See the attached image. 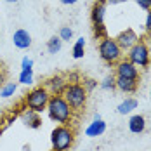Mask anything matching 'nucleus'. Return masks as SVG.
<instances>
[{
	"instance_id": "obj_1",
	"label": "nucleus",
	"mask_w": 151,
	"mask_h": 151,
	"mask_svg": "<svg viewBox=\"0 0 151 151\" xmlns=\"http://www.w3.org/2000/svg\"><path fill=\"white\" fill-rule=\"evenodd\" d=\"M47 113L49 118L59 125H70L73 120V109L66 103V99L63 96H50L49 104H47Z\"/></svg>"
},
{
	"instance_id": "obj_2",
	"label": "nucleus",
	"mask_w": 151,
	"mask_h": 151,
	"mask_svg": "<svg viewBox=\"0 0 151 151\" xmlns=\"http://www.w3.org/2000/svg\"><path fill=\"white\" fill-rule=\"evenodd\" d=\"M50 144L54 151H68L75 144V130L70 125H58L50 134Z\"/></svg>"
},
{
	"instance_id": "obj_3",
	"label": "nucleus",
	"mask_w": 151,
	"mask_h": 151,
	"mask_svg": "<svg viewBox=\"0 0 151 151\" xmlns=\"http://www.w3.org/2000/svg\"><path fill=\"white\" fill-rule=\"evenodd\" d=\"M63 97L66 99V103L73 111H82L87 106V97L89 92L83 89L82 83H68V87L63 92Z\"/></svg>"
},
{
	"instance_id": "obj_4",
	"label": "nucleus",
	"mask_w": 151,
	"mask_h": 151,
	"mask_svg": "<svg viewBox=\"0 0 151 151\" xmlns=\"http://www.w3.org/2000/svg\"><path fill=\"white\" fill-rule=\"evenodd\" d=\"M97 50H99V56L101 59L104 61L106 64H116L120 59H123V50H122L116 40L111 38V37H106L103 40H99V45H97Z\"/></svg>"
},
{
	"instance_id": "obj_5",
	"label": "nucleus",
	"mask_w": 151,
	"mask_h": 151,
	"mask_svg": "<svg viewBox=\"0 0 151 151\" xmlns=\"http://www.w3.org/2000/svg\"><path fill=\"white\" fill-rule=\"evenodd\" d=\"M49 99H50V94L47 92V89L44 85L40 87H35L31 89L26 96H24V106L31 109V111H37V113H42L44 109H47V104H49Z\"/></svg>"
},
{
	"instance_id": "obj_6",
	"label": "nucleus",
	"mask_w": 151,
	"mask_h": 151,
	"mask_svg": "<svg viewBox=\"0 0 151 151\" xmlns=\"http://www.w3.org/2000/svg\"><path fill=\"white\" fill-rule=\"evenodd\" d=\"M127 59L130 61L134 66H137V68H148L151 63V54H150V47L146 45V42L139 40L130 50H127Z\"/></svg>"
},
{
	"instance_id": "obj_7",
	"label": "nucleus",
	"mask_w": 151,
	"mask_h": 151,
	"mask_svg": "<svg viewBox=\"0 0 151 151\" xmlns=\"http://www.w3.org/2000/svg\"><path fill=\"white\" fill-rule=\"evenodd\" d=\"M44 87L50 96H63L64 89L68 87V80L63 75H52L44 82Z\"/></svg>"
},
{
	"instance_id": "obj_8",
	"label": "nucleus",
	"mask_w": 151,
	"mask_h": 151,
	"mask_svg": "<svg viewBox=\"0 0 151 151\" xmlns=\"http://www.w3.org/2000/svg\"><path fill=\"white\" fill-rule=\"evenodd\" d=\"M115 73L120 78H130V80H139V68L134 66L130 61L127 59H120L116 63V68H115Z\"/></svg>"
},
{
	"instance_id": "obj_9",
	"label": "nucleus",
	"mask_w": 151,
	"mask_h": 151,
	"mask_svg": "<svg viewBox=\"0 0 151 151\" xmlns=\"http://www.w3.org/2000/svg\"><path fill=\"white\" fill-rule=\"evenodd\" d=\"M115 40H116L118 47H120L122 50L125 52V50H130V49L136 45L141 38L137 37V33L132 30V28H127V30L120 31V33L116 35V38H115Z\"/></svg>"
},
{
	"instance_id": "obj_10",
	"label": "nucleus",
	"mask_w": 151,
	"mask_h": 151,
	"mask_svg": "<svg viewBox=\"0 0 151 151\" xmlns=\"http://www.w3.org/2000/svg\"><path fill=\"white\" fill-rule=\"evenodd\" d=\"M21 122H23L28 129H33V130H37V129H40V127H42L40 113L31 111V109H28V108H24V109L21 111Z\"/></svg>"
},
{
	"instance_id": "obj_11",
	"label": "nucleus",
	"mask_w": 151,
	"mask_h": 151,
	"mask_svg": "<svg viewBox=\"0 0 151 151\" xmlns=\"http://www.w3.org/2000/svg\"><path fill=\"white\" fill-rule=\"evenodd\" d=\"M12 42H14V47L17 49H21V50H26V49H30L31 47V35L28 33L26 30H16L14 35H12Z\"/></svg>"
},
{
	"instance_id": "obj_12",
	"label": "nucleus",
	"mask_w": 151,
	"mask_h": 151,
	"mask_svg": "<svg viewBox=\"0 0 151 151\" xmlns=\"http://www.w3.org/2000/svg\"><path fill=\"white\" fill-rule=\"evenodd\" d=\"M104 16H106V5L104 4H99V2H94L92 7H91L92 26H96V24H104Z\"/></svg>"
},
{
	"instance_id": "obj_13",
	"label": "nucleus",
	"mask_w": 151,
	"mask_h": 151,
	"mask_svg": "<svg viewBox=\"0 0 151 151\" xmlns=\"http://www.w3.org/2000/svg\"><path fill=\"white\" fill-rule=\"evenodd\" d=\"M116 78V89L122 91L123 94H134L139 87V80H130V78H120V76H115Z\"/></svg>"
},
{
	"instance_id": "obj_14",
	"label": "nucleus",
	"mask_w": 151,
	"mask_h": 151,
	"mask_svg": "<svg viewBox=\"0 0 151 151\" xmlns=\"http://www.w3.org/2000/svg\"><path fill=\"white\" fill-rule=\"evenodd\" d=\"M106 132V122L104 120H92V123L87 125L85 136L87 137H99Z\"/></svg>"
},
{
	"instance_id": "obj_15",
	"label": "nucleus",
	"mask_w": 151,
	"mask_h": 151,
	"mask_svg": "<svg viewBox=\"0 0 151 151\" xmlns=\"http://www.w3.org/2000/svg\"><path fill=\"white\" fill-rule=\"evenodd\" d=\"M146 129V120L142 115H132L129 118V130L132 134H142Z\"/></svg>"
},
{
	"instance_id": "obj_16",
	"label": "nucleus",
	"mask_w": 151,
	"mask_h": 151,
	"mask_svg": "<svg viewBox=\"0 0 151 151\" xmlns=\"http://www.w3.org/2000/svg\"><path fill=\"white\" fill-rule=\"evenodd\" d=\"M136 108H137V99H134V97H125L120 104H118L116 111H118L120 115H129V113H132Z\"/></svg>"
},
{
	"instance_id": "obj_17",
	"label": "nucleus",
	"mask_w": 151,
	"mask_h": 151,
	"mask_svg": "<svg viewBox=\"0 0 151 151\" xmlns=\"http://www.w3.org/2000/svg\"><path fill=\"white\" fill-rule=\"evenodd\" d=\"M61 47H63V40H61L58 35L50 37V38L47 40V52H49V54H58L61 50Z\"/></svg>"
},
{
	"instance_id": "obj_18",
	"label": "nucleus",
	"mask_w": 151,
	"mask_h": 151,
	"mask_svg": "<svg viewBox=\"0 0 151 151\" xmlns=\"http://www.w3.org/2000/svg\"><path fill=\"white\" fill-rule=\"evenodd\" d=\"M17 91V83L16 82H5L2 87H0V97L7 99V97H12Z\"/></svg>"
},
{
	"instance_id": "obj_19",
	"label": "nucleus",
	"mask_w": 151,
	"mask_h": 151,
	"mask_svg": "<svg viewBox=\"0 0 151 151\" xmlns=\"http://www.w3.org/2000/svg\"><path fill=\"white\" fill-rule=\"evenodd\" d=\"M71 54H73L75 59H82V58H83V54H85V38H83V37H80L75 44H73Z\"/></svg>"
},
{
	"instance_id": "obj_20",
	"label": "nucleus",
	"mask_w": 151,
	"mask_h": 151,
	"mask_svg": "<svg viewBox=\"0 0 151 151\" xmlns=\"http://www.w3.org/2000/svg\"><path fill=\"white\" fill-rule=\"evenodd\" d=\"M17 82H19V83H23V85H31V83H33V68L21 70Z\"/></svg>"
},
{
	"instance_id": "obj_21",
	"label": "nucleus",
	"mask_w": 151,
	"mask_h": 151,
	"mask_svg": "<svg viewBox=\"0 0 151 151\" xmlns=\"http://www.w3.org/2000/svg\"><path fill=\"white\" fill-rule=\"evenodd\" d=\"M101 89L108 92H113L116 89V78L115 76H106L104 80L101 82Z\"/></svg>"
},
{
	"instance_id": "obj_22",
	"label": "nucleus",
	"mask_w": 151,
	"mask_h": 151,
	"mask_svg": "<svg viewBox=\"0 0 151 151\" xmlns=\"http://www.w3.org/2000/svg\"><path fill=\"white\" fill-rule=\"evenodd\" d=\"M92 33H94V38L96 40H103L108 37V30H106L104 24H96V26H92Z\"/></svg>"
},
{
	"instance_id": "obj_23",
	"label": "nucleus",
	"mask_w": 151,
	"mask_h": 151,
	"mask_svg": "<svg viewBox=\"0 0 151 151\" xmlns=\"http://www.w3.org/2000/svg\"><path fill=\"white\" fill-rule=\"evenodd\" d=\"M59 37L63 42H70L71 38H73V30L70 28V26H61V30H59Z\"/></svg>"
},
{
	"instance_id": "obj_24",
	"label": "nucleus",
	"mask_w": 151,
	"mask_h": 151,
	"mask_svg": "<svg viewBox=\"0 0 151 151\" xmlns=\"http://www.w3.org/2000/svg\"><path fill=\"white\" fill-rule=\"evenodd\" d=\"M80 83L83 85V89H85L87 92H92L96 87H97V82H96L94 78H82V80H80Z\"/></svg>"
},
{
	"instance_id": "obj_25",
	"label": "nucleus",
	"mask_w": 151,
	"mask_h": 151,
	"mask_svg": "<svg viewBox=\"0 0 151 151\" xmlns=\"http://www.w3.org/2000/svg\"><path fill=\"white\" fill-rule=\"evenodd\" d=\"M26 68H33V61H31L28 56H24V58L21 59V70H26Z\"/></svg>"
},
{
	"instance_id": "obj_26",
	"label": "nucleus",
	"mask_w": 151,
	"mask_h": 151,
	"mask_svg": "<svg viewBox=\"0 0 151 151\" xmlns=\"http://www.w3.org/2000/svg\"><path fill=\"white\" fill-rule=\"evenodd\" d=\"M66 80H68V83H80V75L78 73H70V75L66 76Z\"/></svg>"
},
{
	"instance_id": "obj_27",
	"label": "nucleus",
	"mask_w": 151,
	"mask_h": 151,
	"mask_svg": "<svg viewBox=\"0 0 151 151\" xmlns=\"http://www.w3.org/2000/svg\"><path fill=\"white\" fill-rule=\"evenodd\" d=\"M144 30L148 35H151V9L148 11V14H146V23H144Z\"/></svg>"
},
{
	"instance_id": "obj_28",
	"label": "nucleus",
	"mask_w": 151,
	"mask_h": 151,
	"mask_svg": "<svg viewBox=\"0 0 151 151\" xmlns=\"http://www.w3.org/2000/svg\"><path fill=\"white\" fill-rule=\"evenodd\" d=\"M137 5L141 7V9H144V11H150L151 9V0H136Z\"/></svg>"
},
{
	"instance_id": "obj_29",
	"label": "nucleus",
	"mask_w": 151,
	"mask_h": 151,
	"mask_svg": "<svg viewBox=\"0 0 151 151\" xmlns=\"http://www.w3.org/2000/svg\"><path fill=\"white\" fill-rule=\"evenodd\" d=\"M99 4H109V5H116V4H123V2H127V0H97Z\"/></svg>"
},
{
	"instance_id": "obj_30",
	"label": "nucleus",
	"mask_w": 151,
	"mask_h": 151,
	"mask_svg": "<svg viewBox=\"0 0 151 151\" xmlns=\"http://www.w3.org/2000/svg\"><path fill=\"white\" fill-rule=\"evenodd\" d=\"M5 76H7V73H5V70H4V68L0 66V87H2L4 83H5Z\"/></svg>"
},
{
	"instance_id": "obj_31",
	"label": "nucleus",
	"mask_w": 151,
	"mask_h": 151,
	"mask_svg": "<svg viewBox=\"0 0 151 151\" xmlns=\"http://www.w3.org/2000/svg\"><path fill=\"white\" fill-rule=\"evenodd\" d=\"M59 2L63 4V5H75L78 0H59Z\"/></svg>"
},
{
	"instance_id": "obj_32",
	"label": "nucleus",
	"mask_w": 151,
	"mask_h": 151,
	"mask_svg": "<svg viewBox=\"0 0 151 151\" xmlns=\"http://www.w3.org/2000/svg\"><path fill=\"white\" fill-rule=\"evenodd\" d=\"M92 120H103V118H101V115H99V113H94V116H92Z\"/></svg>"
},
{
	"instance_id": "obj_33",
	"label": "nucleus",
	"mask_w": 151,
	"mask_h": 151,
	"mask_svg": "<svg viewBox=\"0 0 151 151\" xmlns=\"http://www.w3.org/2000/svg\"><path fill=\"white\" fill-rule=\"evenodd\" d=\"M7 4H16V2H19V0H5Z\"/></svg>"
},
{
	"instance_id": "obj_34",
	"label": "nucleus",
	"mask_w": 151,
	"mask_h": 151,
	"mask_svg": "<svg viewBox=\"0 0 151 151\" xmlns=\"http://www.w3.org/2000/svg\"><path fill=\"white\" fill-rule=\"evenodd\" d=\"M2 134H4V129H0V137H2Z\"/></svg>"
},
{
	"instance_id": "obj_35",
	"label": "nucleus",
	"mask_w": 151,
	"mask_h": 151,
	"mask_svg": "<svg viewBox=\"0 0 151 151\" xmlns=\"http://www.w3.org/2000/svg\"><path fill=\"white\" fill-rule=\"evenodd\" d=\"M50 151H54V150H50Z\"/></svg>"
},
{
	"instance_id": "obj_36",
	"label": "nucleus",
	"mask_w": 151,
	"mask_h": 151,
	"mask_svg": "<svg viewBox=\"0 0 151 151\" xmlns=\"http://www.w3.org/2000/svg\"><path fill=\"white\" fill-rule=\"evenodd\" d=\"M150 94H151V91H150Z\"/></svg>"
}]
</instances>
